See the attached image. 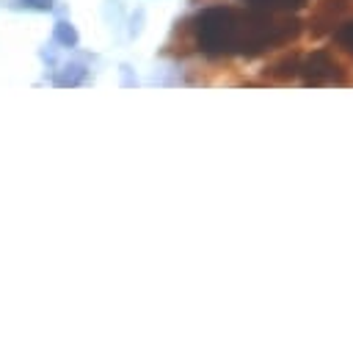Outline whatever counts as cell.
Listing matches in <instances>:
<instances>
[{"instance_id": "4", "label": "cell", "mask_w": 353, "mask_h": 351, "mask_svg": "<svg viewBox=\"0 0 353 351\" xmlns=\"http://www.w3.org/2000/svg\"><path fill=\"white\" fill-rule=\"evenodd\" d=\"M298 64H301V53H287V55H281L279 61H273L270 66H265L262 77H265L268 83H279V86L292 83V80L298 77Z\"/></svg>"}, {"instance_id": "1", "label": "cell", "mask_w": 353, "mask_h": 351, "mask_svg": "<svg viewBox=\"0 0 353 351\" xmlns=\"http://www.w3.org/2000/svg\"><path fill=\"white\" fill-rule=\"evenodd\" d=\"M182 25L193 47L210 58H256L301 36V22L290 11L259 6H210Z\"/></svg>"}, {"instance_id": "2", "label": "cell", "mask_w": 353, "mask_h": 351, "mask_svg": "<svg viewBox=\"0 0 353 351\" xmlns=\"http://www.w3.org/2000/svg\"><path fill=\"white\" fill-rule=\"evenodd\" d=\"M301 86H347V69L339 61L334 50H314L309 55H301L298 64Z\"/></svg>"}, {"instance_id": "5", "label": "cell", "mask_w": 353, "mask_h": 351, "mask_svg": "<svg viewBox=\"0 0 353 351\" xmlns=\"http://www.w3.org/2000/svg\"><path fill=\"white\" fill-rule=\"evenodd\" d=\"M83 77H85V66H83V64H66V66L55 75V86H61V88L77 86V83H83Z\"/></svg>"}, {"instance_id": "8", "label": "cell", "mask_w": 353, "mask_h": 351, "mask_svg": "<svg viewBox=\"0 0 353 351\" xmlns=\"http://www.w3.org/2000/svg\"><path fill=\"white\" fill-rule=\"evenodd\" d=\"M22 8H33V11H50L52 0H19Z\"/></svg>"}, {"instance_id": "7", "label": "cell", "mask_w": 353, "mask_h": 351, "mask_svg": "<svg viewBox=\"0 0 353 351\" xmlns=\"http://www.w3.org/2000/svg\"><path fill=\"white\" fill-rule=\"evenodd\" d=\"M52 36H55V41L63 44V47H74V44H77V30H74V25H69V22H58Z\"/></svg>"}, {"instance_id": "6", "label": "cell", "mask_w": 353, "mask_h": 351, "mask_svg": "<svg viewBox=\"0 0 353 351\" xmlns=\"http://www.w3.org/2000/svg\"><path fill=\"white\" fill-rule=\"evenodd\" d=\"M248 6H259V8H276V11H290V8H301L309 0H245Z\"/></svg>"}, {"instance_id": "3", "label": "cell", "mask_w": 353, "mask_h": 351, "mask_svg": "<svg viewBox=\"0 0 353 351\" xmlns=\"http://www.w3.org/2000/svg\"><path fill=\"white\" fill-rule=\"evenodd\" d=\"M347 19H353V0H320L309 17V33L320 39L325 33H334Z\"/></svg>"}]
</instances>
